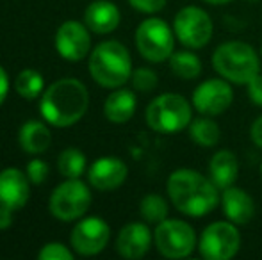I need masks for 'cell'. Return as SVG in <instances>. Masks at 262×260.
<instances>
[{
  "mask_svg": "<svg viewBox=\"0 0 262 260\" xmlns=\"http://www.w3.org/2000/svg\"><path fill=\"white\" fill-rule=\"evenodd\" d=\"M166 189L177 210L191 218H202L212 212L220 203L217 185L210 178L187 168L173 171Z\"/></svg>",
  "mask_w": 262,
  "mask_h": 260,
  "instance_id": "6da1fadb",
  "label": "cell"
},
{
  "mask_svg": "<svg viewBox=\"0 0 262 260\" xmlns=\"http://www.w3.org/2000/svg\"><path fill=\"white\" fill-rule=\"evenodd\" d=\"M90 105V94L80 80L61 79L43 91L39 112L54 127H72L84 118Z\"/></svg>",
  "mask_w": 262,
  "mask_h": 260,
  "instance_id": "7a4b0ae2",
  "label": "cell"
},
{
  "mask_svg": "<svg viewBox=\"0 0 262 260\" xmlns=\"http://www.w3.org/2000/svg\"><path fill=\"white\" fill-rule=\"evenodd\" d=\"M90 73L104 87H121L132 77L128 50L120 41H104L90 56Z\"/></svg>",
  "mask_w": 262,
  "mask_h": 260,
  "instance_id": "3957f363",
  "label": "cell"
},
{
  "mask_svg": "<svg viewBox=\"0 0 262 260\" xmlns=\"http://www.w3.org/2000/svg\"><path fill=\"white\" fill-rule=\"evenodd\" d=\"M212 68L234 84H248L260 72V61L252 45L245 41L221 43L212 54Z\"/></svg>",
  "mask_w": 262,
  "mask_h": 260,
  "instance_id": "277c9868",
  "label": "cell"
},
{
  "mask_svg": "<svg viewBox=\"0 0 262 260\" xmlns=\"http://www.w3.org/2000/svg\"><path fill=\"white\" fill-rule=\"evenodd\" d=\"M146 123L159 134H177L193 122V109L182 94H159L148 104L145 112Z\"/></svg>",
  "mask_w": 262,
  "mask_h": 260,
  "instance_id": "5b68a950",
  "label": "cell"
},
{
  "mask_svg": "<svg viewBox=\"0 0 262 260\" xmlns=\"http://www.w3.org/2000/svg\"><path fill=\"white\" fill-rule=\"evenodd\" d=\"M136 46L150 63L168 61L175 49V36L169 25L161 18H146L136 31Z\"/></svg>",
  "mask_w": 262,
  "mask_h": 260,
  "instance_id": "8992f818",
  "label": "cell"
},
{
  "mask_svg": "<svg viewBox=\"0 0 262 260\" xmlns=\"http://www.w3.org/2000/svg\"><path fill=\"white\" fill-rule=\"evenodd\" d=\"M154 243L162 257L186 258L196 248V233L189 223L166 218L154 232Z\"/></svg>",
  "mask_w": 262,
  "mask_h": 260,
  "instance_id": "52a82bcc",
  "label": "cell"
},
{
  "mask_svg": "<svg viewBox=\"0 0 262 260\" xmlns=\"http://www.w3.org/2000/svg\"><path fill=\"white\" fill-rule=\"evenodd\" d=\"M91 205V191L79 178H66L50 195V214L59 221H75L82 218Z\"/></svg>",
  "mask_w": 262,
  "mask_h": 260,
  "instance_id": "ba28073f",
  "label": "cell"
},
{
  "mask_svg": "<svg viewBox=\"0 0 262 260\" xmlns=\"http://www.w3.org/2000/svg\"><path fill=\"white\" fill-rule=\"evenodd\" d=\"M241 248V233L232 221H214L202 232L198 251L207 260H228Z\"/></svg>",
  "mask_w": 262,
  "mask_h": 260,
  "instance_id": "9c48e42d",
  "label": "cell"
},
{
  "mask_svg": "<svg viewBox=\"0 0 262 260\" xmlns=\"http://www.w3.org/2000/svg\"><path fill=\"white\" fill-rule=\"evenodd\" d=\"M173 31L180 43L189 50L204 49L212 38V20L202 7L187 6L177 13Z\"/></svg>",
  "mask_w": 262,
  "mask_h": 260,
  "instance_id": "30bf717a",
  "label": "cell"
},
{
  "mask_svg": "<svg viewBox=\"0 0 262 260\" xmlns=\"http://www.w3.org/2000/svg\"><path fill=\"white\" fill-rule=\"evenodd\" d=\"M193 105L200 114L217 116L234 102V91L227 79H209L193 91Z\"/></svg>",
  "mask_w": 262,
  "mask_h": 260,
  "instance_id": "8fae6325",
  "label": "cell"
},
{
  "mask_svg": "<svg viewBox=\"0 0 262 260\" xmlns=\"http://www.w3.org/2000/svg\"><path fill=\"white\" fill-rule=\"evenodd\" d=\"M111 237L109 225L102 218H86L75 225L72 230V246L79 255L91 257V255L100 253L107 246Z\"/></svg>",
  "mask_w": 262,
  "mask_h": 260,
  "instance_id": "7c38bea8",
  "label": "cell"
},
{
  "mask_svg": "<svg viewBox=\"0 0 262 260\" xmlns=\"http://www.w3.org/2000/svg\"><path fill=\"white\" fill-rule=\"evenodd\" d=\"M55 49L66 61H82L91 49V36L80 21L68 20L55 32Z\"/></svg>",
  "mask_w": 262,
  "mask_h": 260,
  "instance_id": "4fadbf2b",
  "label": "cell"
},
{
  "mask_svg": "<svg viewBox=\"0 0 262 260\" xmlns=\"http://www.w3.org/2000/svg\"><path fill=\"white\" fill-rule=\"evenodd\" d=\"M128 168L118 157H100L91 164L88 180L98 191H114L127 180Z\"/></svg>",
  "mask_w": 262,
  "mask_h": 260,
  "instance_id": "5bb4252c",
  "label": "cell"
},
{
  "mask_svg": "<svg viewBox=\"0 0 262 260\" xmlns=\"http://www.w3.org/2000/svg\"><path fill=\"white\" fill-rule=\"evenodd\" d=\"M152 244V232L145 223H128L116 237V251L123 258L138 260L145 257Z\"/></svg>",
  "mask_w": 262,
  "mask_h": 260,
  "instance_id": "9a60e30c",
  "label": "cell"
},
{
  "mask_svg": "<svg viewBox=\"0 0 262 260\" xmlns=\"http://www.w3.org/2000/svg\"><path fill=\"white\" fill-rule=\"evenodd\" d=\"M29 182V177L18 168L0 171V205L9 207L11 210L25 207L31 195Z\"/></svg>",
  "mask_w": 262,
  "mask_h": 260,
  "instance_id": "2e32d148",
  "label": "cell"
},
{
  "mask_svg": "<svg viewBox=\"0 0 262 260\" xmlns=\"http://www.w3.org/2000/svg\"><path fill=\"white\" fill-rule=\"evenodd\" d=\"M221 207H223V214L228 221L234 225H246L253 219L255 216V203L253 198L243 189L230 185V187L223 189L221 195Z\"/></svg>",
  "mask_w": 262,
  "mask_h": 260,
  "instance_id": "e0dca14e",
  "label": "cell"
},
{
  "mask_svg": "<svg viewBox=\"0 0 262 260\" xmlns=\"http://www.w3.org/2000/svg\"><path fill=\"white\" fill-rule=\"evenodd\" d=\"M84 21L86 27L95 34H109L120 25V9L113 2L97 0L88 6Z\"/></svg>",
  "mask_w": 262,
  "mask_h": 260,
  "instance_id": "ac0fdd59",
  "label": "cell"
},
{
  "mask_svg": "<svg viewBox=\"0 0 262 260\" xmlns=\"http://www.w3.org/2000/svg\"><path fill=\"white\" fill-rule=\"evenodd\" d=\"M209 175L217 189H227L234 185L239 175V162L235 153H232L230 150H220L214 153L209 164Z\"/></svg>",
  "mask_w": 262,
  "mask_h": 260,
  "instance_id": "d6986e66",
  "label": "cell"
},
{
  "mask_svg": "<svg viewBox=\"0 0 262 260\" xmlns=\"http://www.w3.org/2000/svg\"><path fill=\"white\" fill-rule=\"evenodd\" d=\"M138 100L130 89H116L105 98L104 114L111 123H127L134 116Z\"/></svg>",
  "mask_w": 262,
  "mask_h": 260,
  "instance_id": "ffe728a7",
  "label": "cell"
},
{
  "mask_svg": "<svg viewBox=\"0 0 262 260\" xmlns=\"http://www.w3.org/2000/svg\"><path fill=\"white\" fill-rule=\"evenodd\" d=\"M18 141L24 152L27 153H43L49 150L50 143H52V134H50L49 127L43 125L41 122H27L21 125Z\"/></svg>",
  "mask_w": 262,
  "mask_h": 260,
  "instance_id": "44dd1931",
  "label": "cell"
},
{
  "mask_svg": "<svg viewBox=\"0 0 262 260\" xmlns=\"http://www.w3.org/2000/svg\"><path fill=\"white\" fill-rule=\"evenodd\" d=\"M189 135L198 146L212 148V146H216L217 141H220L221 132H220V125H217L214 120L202 114L200 118L193 120V122L189 123Z\"/></svg>",
  "mask_w": 262,
  "mask_h": 260,
  "instance_id": "7402d4cb",
  "label": "cell"
},
{
  "mask_svg": "<svg viewBox=\"0 0 262 260\" xmlns=\"http://www.w3.org/2000/svg\"><path fill=\"white\" fill-rule=\"evenodd\" d=\"M168 61H169L171 72L182 80H193L202 73L200 57H198L196 54L189 52V50L173 52Z\"/></svg>",
  "mask_w": 262,
  "mask_h": 260,
  "instance_id": "603a6c76",
  "label": "cell"
},
{
  "mask_svg": "<svg viewBox=\"0 0 262 260\" xmlns=\"http://www.w3.org/2000/svg\"><path fill=\"white\" fill-rule=\"evenodd\" d=\"M43 87H45L43 77L36 69H21L14 80V89L25 100H36L45 91Z\"/></svg>",
  "mask_w": 262,
  "mask_h": 260,
  "instance_id": "cb8c5ba5",
  "label": "cell"
},
{
  "mask_svg": "<svg viewBox=\"0 0 262 260\" xmlns=\"http://www.w3.org/2000/svg\"><path fill=\"white\" fill-rule=\"evenodd\" d=\"M57 168L64 178H80L86 170V155L77 148H66L59 155Z\"/></svg>",
  "mask_w": 262,
  "mask_h": 260,
  "instance_id": "d4e9b609",
  "label": "cell"
},
{
  "mask_svg": "<svg viewBox=\"0 0 262 260\" xmlns=\"http://www.w3.org/2000/svg\"><path fill=\"white\" fill-rule=\"evenodd\" d=\"M168 201L159 195H146L139 203V214L146 223L159 225L168 218Z\"/></svg>",
  "mask_w": 262,
  "mask_h": 260,
  "instance_id": "484cf974",
  "label": "cell"
},
{
  "mask_svg": "<svg viewBox=\"0 0 262 260\" xmlns=\"http://www.w3.org/2000/svg\"><path fill=\"white\" fill-rule=\"evenodd\" d=\"M132 86L134 89H138L139 93H150L157 87V73L154 69L148 68H138L132 72Z\"/></svg>",
  "mask_w": 262,
  "mask_h": 260,
  "instance_id": "4316f807",
  "label": "cell"
},
{
  "mask_svg": "<svg viewBox=\"0 0 262 260\" xmlns=\"http://www.w3.org/2000/svg\"><path fill=\"white\" fill-rule=\"evenodd\" d=\"M39 260H73V253L61 243H49L38 253Z\"/></svg>",
  "mask_w": 262,
  "mask_h": 260,
  "instance_id": "83f0119b",
  "label": "cell"
},
{
  "mask_svg": "<svg viewBox=\"0 0 262 260\" xmlns=\"http://www.w3.org/2000/svg\"><path fill=\"white\" fill-rule=\"evenodd\" d=\"M27 177L32 184L39 185L47 180L49 177V164L45 160H39V159H34L27 164Z\"/></svg>",
  "mask_w": 262,
  "mask_h": 260,
  "instance_id": "f1b7e54d",
  "label": "cell"
},
{
  "mask_svg": "<svg viewBox=\"0 0 262 260\" xmlns=\"http://www.w3.org/2000/svg\"><path fill=\"white\" fill-rule=\"evenodd\" d=\"M132 7L139 13H148V14H154V13H159L161 9H164L166 6V0H128Z\"/></svg>",
  "mask_w": 262,
  "mask_h": 260,
  "instance_id": "f546056e",
  "label": "cell"
},
{
  "mask_svg": "<svg viewBox=\"0 0 262 260\" xmlns=\"http://www.w3.org/2000/svg\"><path fill=\"white\" fill-rule=\"evenodd\" d=\"M248 97L255 105L262 107V75H255L248 82Z\"/></svg>",
  "mask_w": 262,
  "mask_h": 260,
  "instance_id": "4dcf8cb0",
  "label": "cell"
},
{
  "mask_svg": "<svg viewBox=\"0 0 262 260\" xmlns=\"http://www.w3.org/2000/svg\"><path fill=\"white\" fill-rule=\"evenodd\" d=\"M250 135H252V141L255 146L262 148V116L252 123V129H250Z\"/></svg>",
  "mask_w": 262,
  "mask_h": 260,
  "instance_id": "1f68e13d",
  "label": "cell"
},
{
  "mask_svg": "<svg viewBox=\"0 0 262 260\" xmlns=\"http://www.w3.org/2000/svg\"><path fill=\"white\" fill-rule=\"evenodd\" d=\"M11 225H13V210L0 205V230H7Z\"/></svg>",
  "mask_w": 262,
  "mask_h": 260,
  "instance_id": "d6a6232c",
  "label": "cell"
},
{
  "mask_svg": "<svg viewBox=\"0 0 262 260\" xmlns=\"http://www.w3.org/2000/svg\"><path fill=\"white\" fill-rule=\"evenodd\" d=\"M7 91H9V79H7L6 69L0 66V105L4 104V100H6Z\"/></svg>",
  "mask_w": 262,
  "mask_h": 260,
  "instance_id": "836d02e7",
  "label": "cell"
},
{
  "mask_svg": "<svg viewBox=\"0 0 262 260\" xmlns=\"http://www.w3.org/2000/svg\"><path fill=\"white\" fill-rule=\"evenodd\" d=\"M207 4H212V6H223V4H228L232 0H205Z\"/></svg>",
  "mask_w": 262,
  "mask_h": 260,
  "instance_id": "e575fe53",
  "label": "cell"
},
{
  "mask_svg": "<svg viewBox=\"0 0 262 260\" xmlns=\"http://www.w3.org/2000/svg\"><path fill=\"white\" fill-rule=\"evenodd\" d=\"M260 173H262V166H260Z\"/></svg>",
  "mask_w": 262,
  "mask_h": 260,
  "instance_id": "d590c367",
  "label": "cell"
},
{
  "mask_svg": "<svg viewBox=\"0 0 262 260\" xmlns=\"http://www.w3.org/2000/svg\"><path fill=\"white\" fill-rule=\"evenodd\" d=\"M260 54H262V50H260Z\"/></svg>",
  "mask_w": 262,
  "mask_h": 260,
  "instance_id": "8d00e7d4",
  "label": "cell"
}]
</instances>
